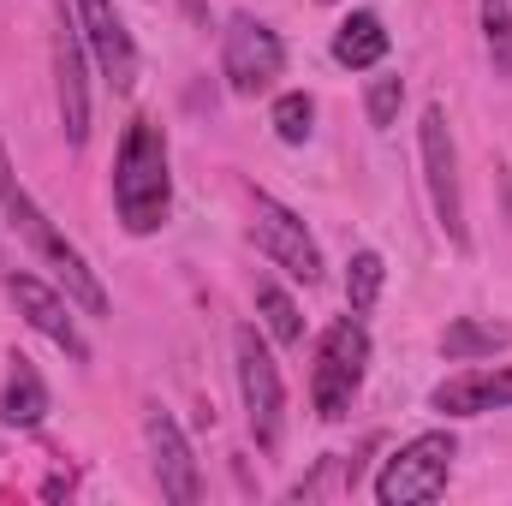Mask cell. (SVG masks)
<instances>
[{
    "instance_id": "13",
    "label": "cell",
    "mask_w": 512,
    "mask_h": 506,
    "mask_svg": "<svg viewBox=\"0 0 512 506\" xmlns=\"http://www.w3.org/2000/svg\"><path fill=\"white\" fill-rule=\"evenodd\" d=\"M435 411L447 417H483V411H507L512 405V364L507 370H465V376H447L429 393Z\"/></svg>"
},
{
    "instance_id": "5",
    "label": "cell",
    "mask_w": 512,
    "mask_h": 506,
    "mask_svg": "<svg viewBox=\"0 0 512 506\" xmlns=\"http://www.w3.org/2000/svg\"><path fill=\"white\" fill-rule=\"evenodd\" d=\"M233 358H239V393H245V411H251V435L262 453L280 447V429H286V387H280V364L268 358L262 334L239 328L233 334Z\"/></svg>"
},
{
    "instance_id": "20",
    "label": "cell",
    "mask_w": 512,
    "mask_h": 506,
    "mask_svg": "<svg viewBox=\"0 0 512 506\" xmlns=\"http://www.w3.org/2000/svg\"><path fill=\"white\" fill-rule=\"evenodd\" d=\"M483 36H489L495 72L512 78V12H507V0H483Z\"/></svg>"
},
{
    "instance_id": "16",
    "label": "cell",
    "mask_w": 512,
    "mask_h": 506,
    "mask_svg": "<svg viewBox=\"0 0 512 506\" xmlns=\"http://www.w3.org/2000/svg\"><path fill=\"white\" fill-rule=\"evenodd\" d=\"M501 346H512V328L507 322H477V316H459L441 328V352L453 364H471V358H495Z\"/></svg>"
},
{
    "instance_id": "7",
    "label": "cell",
    "mask_w": 512,
    "mask_h": 506,
    "mask_svg": "<svg viewBox=\"0 0 512 506\" xmlns=\"http://www.w3.org/2000/svg\"><path fill=\"white\" fill-rule=\"evenodd\" d=\"M280 66H286V48H280V36L262 18H251V12L227 18V30H221V72H227L233 96H262L280 78Z\"/></svg>"
},
{
    "instance_id": "21",
    "label": "cell",
    "mask_w": 512,
    "mask_h": 506,
    "mask_svg": "<svg viewBox=\"0 0 512 506\" xmlns=\"http://www.w3.org/2000/svg\"><path fill=\"white\" fill-rule=\"evenodd\" d=\"M399 102H405V78H376L370 84V96H364V114H370V126H393L399 120Z\"/></svg>"
},
{
    "instance_id": "9",
    "label": "cell",
    "mask_w": 512,
    "mask_h": 506,
    "mask_svg": "<svg viewBox=\"0 0 512 506\" xmlns=\"http://www.w3.org/2000/svg\"><path fill=\"white\" fill-rule=\"evenodd\" d=\"M6 286H12V304H18V316L36 328V334H48L72 364H90V340L78 334V322H72V304L48 286V280H36V274H6Z\"/></svg>"
},
{
    "instance_id": "19",
    "label": "cell",
    "mask_w": 512,
    "mask_h": 506,
    "mask_svg": "<svg viewBox=\"0 0 512 506\" xmlns=\"http://www.w3.org/2000/svg\"><path fill=\"white\" fill-rule=\"evenodd\" d=\"M310 120H316V102L304 96V90H286L280 102H274V137L280 143H310Z\"/></svg>"
},
{
    "instance_id": "10",
    "label": "cell",
    "mask_w": 512,
    "mask_h": 506,
    "mask_svg": "<svg viewBox=\"0 0 512 506\" xmlns=\"http://www.w3.org/2000/svg\"><path fill=\"white\" fill-rule=\"evenodd\" d=\"M143 429H149V453H155V483H161V495L173 506H197L203 501V477H197V459H191L179 423H173L167 411H149Z\"/></svg>"
},
{
    "instance_id": "11",
    "label": "cell",
    "mask_w": 512,
    "mask_h": 506,
    "mask_svg": "<svg viewBox=\"0 0 512 506\" xmlns=\"http://www.w3.org/2000/svg\"><path fill=\"white\" fill-rule=\"evenodd\" d=\"M78 24H84V42L96 48L102 72H108V84H114V90H131V84H137V48H131L114 0H78Z\"/></svg>"
},
{
    "instance_id": "14",
    "label": "cell",
    "mask_w": 512,
    "mask_h": 506,
    "mask_svg": "<svg viewBox=\"0 0 512 506\" xmlns=\"http://www.w3.org/2000/svg\"><path fill=\"white\" fill-rule=\"evenodd\" d=\"M12 370H6V387H0V423L6 429H42V417H48V387L36 376V364L30 358H6Z\"/></svg>"
},
{
    "instance_id": "17",
    "label": "cell",
    "mask_w": 512,
    "mask_h": 506,
    "mask_svg": "<svg viewBox=\"0 0 512 506\" xmlns=\"http://www.w3.org/2000/svg\"><path fill=\"white\" fill-rule=\"evenodd\" d=\"M256 310H262V322H268V334L280 340V346H304V322H298V304L274 286V280H256Z\"/></svg>"
},
{
    "instance_id": "15",
    "label": "cell",
    "mask_w": 512,
    "mask_h": 506,
    "mask_svg": "<svg viewBox=\"0 0 512 506\" xmlns=\"http://www.w3.org/2000/svg\"><path fill=\"white\" fill-rule=\"evenodd\" d=\"M334 60L346 66V72H370V66H382L387 60V24L376 12H352L340 30H334Z\"/></svg>"
},
{
    "instance_id": "4",
    "label": "cell",
    "mask_w": 512,
    "mask_h": 506,
    "mask_svg": "<svg viewBox=\"0 0 512 506\" xmlns=\"http://www.w3.org/2000/svg\"><path fill=\"white\" fill-rule=\"evenodd\" d=\"M453 459H459V441L447 429H429L417 441H405L393 459L382 465L376 477V501L382 506H417V501H435L453 477Z\"/></svg>"
},
{
    "instance_id": "1",
    "label": "cell",
    "mask_w": 512,
    "mask_h": 506,
    "mask_svg": "<svg viewBox=\"0 0 512 506\" xmlns=\"http://www.w3.org/2000/svg\"><path fill=\"white\" fill-rule=\"evenodd\" d=\"M114 209L126 221V233H155L167 227L173 209V179H167V137L155 120H131L126 143L114 155Z\"/></svg>"
},
{
    "instance_id": "18",
    "label": "cell",
    "mask_w": 512,
    "mask_h": 506,
    "mask_svg": "<svg viewBox=\"0 0 512 506\" xmlns=\"http://www.w3.org/2000/svg\"><path fill=\"white\" fill-rule=\"evenodd\" d=\"M382 280H387V262L376 251H358L346 262V304H352V316H364V310H376V298H382Z\"/></svg>"
},
{
    "instance_id": "3",
    "label": "cell",
    "mask_w": 512,
    "mask_h": 506,
    "mask_svg": "<svg viewBox=\"0 0 512 506\" xmlns=\"http://www.w3.org/2000/svg\"><path fill=\"white\" fill-rule=\"evenodd\" d=\"M364 370H370V334L358 316L334 322L316 346V370H310V399H316V417L322 423H340L364 387Z\"/></svg>"
},
{
    "instance_id": "23",
    "label": "cell",
    "mask_w": 512,
    "mask_h": 506,
    "mask_svg": "<svg viewBox=\"0 0 512 506\" xmlns=\"http://www.w3.org/2000/svg\"><path fill=\"white\" fill-rule=\"evenodd\" d=\"M0 274H6V251H0Z\"/></svg>"
},
{
    "instance_id": "12",
    "label": "cell",
    "mask_w": 512,
    "mask_h": 506,
    "mask_svg": "<svg viewBox=\"0 0 512 506\" xmlns=\"http://www.w3.org/2000/svg\"><path fill=\"white\" fill-rule=\"evenodd\" d=\"M54 90H60V126L66 143L90 137V84H84V42L78 30H54Z\"/></svg>"
},
{
    "instance_id": "2",
    "label": "cell",
    "mask_w": 512,
    "mask_h": 506,
    "mask_svg": "<svg viewBox=\"0 0 512 506\" xmlns=\"http://www.w3.org/2000/svg\"><path fill=\"white\" fill-rule=\"evenodd\" d=\"M0 209H6V215H12V227H18V233L30 239V251H36L42 262H48V268H54V274H60L66 298H78V304H84L90 316H108V292H102L96 268H90L84 256L72 251V245H66V233H60V227H54V221L42 215V203H36V197H30V191H24L18 179H12L6 143H0Z\"/></svg>"
},
{
    "instance_id": "6",
    "label": "cell",
    "mask_w": 512,
    "mask_h": 506,
    "mask_svg": "<svg viewBox=\"0 0 512 506\" xmlns=\"http://www.w3.org/2000/svg\"><path fill=\"white\" fill-rule=\"evenodd\" d=\"M251 239H256V251L268 256L274 268H286L292 280H304V286L322 280V251H316L310 227H304L286 203H274L268 191L251 197Z\"/></svg>"
},
{
    "instance_id": "22",
    "label": "cell",
    "mask_w": 512,
    "mask_h": 506,
    "mask_svg": "<svg viewBox=\"0 0 512 506\" xmlns=\"http://www.w3.org/2000/svg\"><path fill=\"white\" fill-rule=\"evenodd\" d=\"M60 495H72V477H48L42 483V501H60Z\"/></svg>"
},
{
    "instance_id": "8",
    "label": "cell",
    "mask_w": 512,
    "mask_h": 506,
    "mask_svg": "<svg viewBox=\"0 0 512 506\" xmlns=\"http://www.w3.org/2000/svg\"><path fill=\"white\" fill-rule=\"evenodd\" d=\"M423 179H429V203L435 221L447 227L453 245H465V203H459V149H453V126L441 108L423 114Z\"/></svg>"
}]
</instances>
